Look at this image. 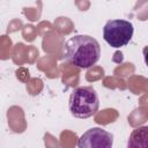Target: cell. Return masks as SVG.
<instances>
[{
	"instance_id": "1",
	"label": "cell",
	"mask_w": 148,
	"mask_h": 148,
	"mask_svg": "<svg viewBox=\"0 0 148 148\" xmlns=\"http://www.w3.org/2000/svg\"><path fill=\"white\" fill-rule=\"evenodd\" d=\"M66 60L77 68H90L101 57L99 43L88 35H75L65 43Z\"/></svg>"
},
{
	"instance_id": "2",
	"label": "cell",
	"mask_w": 148,
	"mask_h": 148,
	"mask_svg": "<svg viewBox=\"0 0 148 148\" xmlns=\"http://www.w3.org/2000/svg\"><path fill=\"white\" fill-rule=\"evenodd\" d=\"M68 108L72 116L75 118L87 119L92 117L99 108V99L96 90L90 86L75 88L71 94Z\"/></svg>"
},
{
	"instance_id": "3",
	"label": "cell",
	"mask_w": 148,
	"mask_h": 148,
	"mask_svg": "<svg viewBox=\"0 0 148 148\" xmlns=\"http://www.w3.org/2000/svg\"><path fill=\"white\" fill-rule=\"evenodd\" d=\"M133 24L130 21L121 18L109 20L103 27L104 40L114 49L127 45L133 37Z\"/></svg>"
},
{
	"instance_id": "4",
	"label": "cell",
	"mask_w": 148,
	"mask_h": 148,
	"mask_svg": "<svg viewBox=\"0 0 148 148\" xmlns=\"http://www.w3.org/2000/svg\"><path fill=\"white\" fill-rule=\"evenodd\" d=\"M113 145V135L101 128V127H92L84 132L79 141V148H111Z\"/></svg>"
},
{
	"instance_id": "5",
	"label": "cell",
	"mask_w": 148,
	"mask_h": 148,
	"mask_svg": "<svg viewBox=\"0 0 148 148\" xmlns=\"http://www.w3.org/2000/svg\"><path fill=\"white\" fill-rule=\"evenodd\" d=\"M127 146L130 148H148V125L133 130L128 138Z\"/></svg>"
},
{
	"instance_id": "6",
	"label": "cell",
	"mask_w": 148,
	"mask_h": 148,
	"mask_svg": "<svg viewBox=\"0 0 148 148\" xmlns=\"http://www.w3.org/2000/svg\"><path fill=\"white\" fill-rule=\"evenodd\" d=\"M142 53H143L145 64H146V66L148 67V46H145V47H143V50H142Z\"/></svg>"
}]
</instances>
